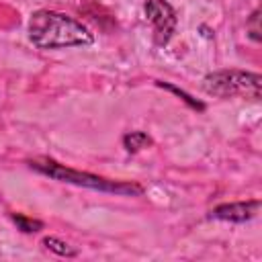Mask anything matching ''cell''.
<instances>
[{
    "label": "cell",
    "instance_id": "1",
    "mask_svg": "<svg viewBox=\"0 0 262 262\" xmlns=\"http://www.w3.org/2000/svg\"><path fill=\"white\" fill-rule=\"evenodd\" d=\"M29 39L39 49L86 47L94 43L92 31L78 18L57 10H35L29 18Z\"/></svg>",
    "mask_w": 262,
    "mask_h": 262
},
{
    "label": "cell",
    "instance_id": "9",
    "mask_svg": "<svg viewBox=\"0 0 262 262\" xmlns=\"http://www.w3.org/2000/svg\"><path fill=\"white\" fill-rule=\"evenodd\" d=\"M158 86H162V88H166V90L174 92V94H176V96H180L188 106H192V108H196V111H203V108H205V104H203V102L194 100L190 94H186L184 90H180V88H176V86H172V84H168V82H158Z\"/></svg>",
    "mask_w": 262,
    "mask_h": 262
},
{
    "label": "cell",
    "instance_id": "5",
    "mask_svg": "<svg viewBox=\"0 0 262 262\" xmlns=\"http://www.w3.org/2000/svg\"><path fill=\"white\" fill-rule=\"evenodd\" d=\"M260 211V201L252 199V201H237V203H223L219 207H215L211 211L213 219L219 221H231V223H246L250 219H254Z\"/></svg>",
    "mask_w": 262,
    "mask_h": 262
},
{
    "label": "cell",
    "instance_id": "4",
    "mask_svg": "<svg viewBox=\"0 0 262 262\" xmlns=\"http://www.w3.org/2000/svg\"><path fill=\"white\" fill-rule=\"evenodd\" d=\"M143 12L145 18L154 25V35H156V43L158 45H166L170 41V37L176 31V10L172 8L170 2L166 0H147L143 4Z\"/></svg>",
    "mask_w": 262,
    "mask_h": 262
},
{
    "label": "cell",
    "instance_id": "8",
    "mask_svg": "<svg viewBox=\"0 0 262 262\" xmlns=\"http://www.w3.org/2000/svg\"><path fill=\"white\" fill-rule=\"evenodd\" d=\"M10 219L16 223V227L25 233H35V231H41L43 229V221L39 219H33V217H27L23 213H10Z\"/></svg>",
    "mask_w": 262,
    "mask_h": 262
},
{
    "label": "cell",
    "instance_id": "3",
    "mask_svg": "<svg viewBox=\"0 0 262 262\" xmlns=\"http://www.w3.org/2000/svg\"><path fill=\"white\" fill-rule=\"evenodd\" d=\"M203 90L217 98L244 96L258 100L262 94V76L244 70H219L203 78Z\"/></svg>",
    "mask_w": 262,
    "mask_h": 262
},
{
    "label": "cell",
    "instance_id": "6",
    "mask_svg": "<svg viewBox=\"0 0 262 262\" xmlns=\"http://www.w3.org/2000/svg\"><path fill=\"white\" fill-rule=\"evenodd\" d=\"M147 145H151V137L147 133H143V131H131V133L123 135V147L129 154H137Z\"/></svg>",
    "mask_w": 262,
    "mask_h": 262
},
{
    "label": "cell",
    "instance_id": "2",
    "mask_svg": "<svg viewBox=\"0 0 262 262\" xmlns=\"http://www.w3.org/2000/svg\"><path fill=\"white\" fill-rule=\"evenodd\" d=\"M29 166L39 172L45 174L53 180L59 182H68V184H76V186H84V188H92V190H100V192H115V194H141L143 188L135 182H125V180H108L90 172H80L74 168H66L63 164L49 160V158H35L29 160Z\"/></svg>",
    "mask_w": 262,
    "mask_h": 262
},
{
    "label": "cell",
    "instance_id": "7",
    "mask_svg": "<svg viewBox=\"0 0 262 262\" xmlns=\"http://www.w3.org/2000/svg\"><path fill=\"white\" fill-rule=\"evenodd\" d=\"M47 250H51V252H55L57 256H66V258H72V256H76L78 254V250L76 248H72L68 242H63V239H59V237H53V235H49V237H43V242H41Z\"/></svg>",
    "mask_w": 262,
    "mask_h": 262
},
{
    "label": "cell",
    "instance_id": "10",
    "mask_svg": "<svg viewBox=\"0 0 262 262\" xmlns=\"http://www.w3.org/2000/svg\"><path fill=\"white\" fill-rule=\"evenodd\" d=\"M258 18H260V10L256 8V10L252 12V16H250V23H248V25H250V29H252V31H250V37H252L254 41H260V27H258Z\"/></svg>",
    "mask_w": 262,
    "mask_h": 262
}]
</instances>
